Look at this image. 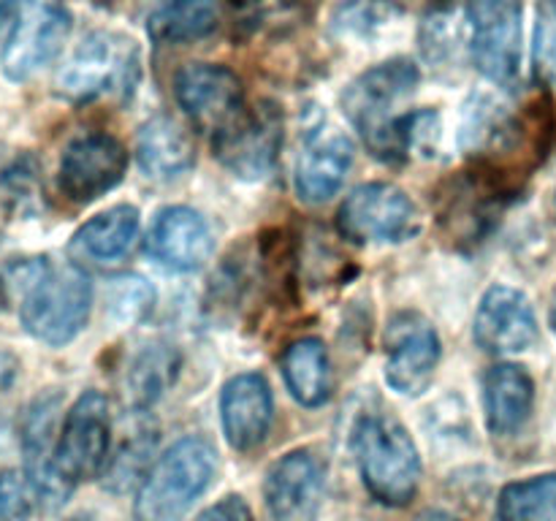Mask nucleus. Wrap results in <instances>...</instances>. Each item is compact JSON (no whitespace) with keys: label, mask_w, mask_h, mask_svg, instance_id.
Returning a JSON list of instances; mask_svg holds the SVG:
<instances>
[{"label":"nucleus","mask_w":556,"mask_h":521,"mask_svg":"<svg viewBox=\"0 0 556 521\" xmlns=\"http://www.w3.org/2000/svg\"><path fill=\"white\" fill-rule=\"evenodd\" d=\"M195 521H253V513L242 497H226L206 508Z\"/></svg>","instance_id":"obj_33"},{"label":"nucleus","mask_w":556,"mask_h":521,"mask_svg":"<svg viewBox=\"0 0 556 521\" xmlns=\"http://www.w3.org/2000/svg\"><path fill=\"white\" fill-rule=\"evenodd\" d=\"M215 0H147L144 27L155 43L199 41L215 30Z\"/></svg>","instance_id":"obj_24"},{"label":"nucleus","mask_w":556,"mask_h":521,"mask_svg":"<svg viewBox=\"0 0 556 521\" xmlns=\"http://www.w3.org/2000/svg\"><path fill=\"white\" fill-rule=\"evenodd\" d=\"M223 429L237 450H253L266 440L275 418L271 389L264 374L242 372L223 385Z\"/></svg>","instance_id":"obj_19"},{"label":"nucleus","mask_w":556,"mask_h":521,"mask_svg":"<svg viewBox=\"0 0 556 521\" xmlns=\"http://www.w3.org/2000/svg\"><path fill=\"white\" fill-rule=\"evenodd\" d=\"M416 521H459V519L445 513V510H424V513L416 516Z\"/></svg>","instance_id":"obj_36"},{"label":"nucleus","mask_w":556,"mask_h":521,"mask_svg":"<svg viewBox=\"0 0 556 521\" xmlns=\"http://www.w3.org/2000/svg\"><path fill=\"white\" fill-rule=\"evenodd\" d=\"M147 255L174 271H195L210 260L212 233L204 217L188 206H168L157 212L147 231Z\"/></svg>","instance_id":"obj_18"},{"label":"nucleus","mask_w":556,"mask_h":521,"mask_svg":"<svg viewBox=\"0 0 556 521\" xmlns=\"http://www.w3.org/2000/svg\"><path fill=\"white\" fill-rule=\"evenodd\" d=\"M418 79L421 74L416 65L400 58L364 71L342 92V112L362 134L369 152L380 161L396 163L407 155V114H402L400 109L402 103L410 101Z\"/></svg>","instance_id":"obj_2"},{"label":"nucleus","mask_w":556,"mask_h":521,"mask_svg":"<svg viewBox=\"0 0 556 521\" xmlns=\"http://www.w3.org/2000/svg\"><path fill=\"white\" fill-rule=\"evenodd\" d=\"M282 374L293 399L304 407H320L331 394V367L326 345L315 336L291 342L282 353Z\"/></svg>","instance_id":"obj_25"},{"label":"nucleus","mask_w":556,"mask_h":521,"mask_svg":"<svg viewBox=\"0 0 556 521\" xmlns=\"http://www.w3.org/2000/svg\"><path fill=\"white\" fill-rule=\"evenodd\" d=\"M71 521H87V519H71Z\"/></svg>","instance_id":"obj_41"},{"label":"nucleus","mask_w":556,"mask_h":521,"mask_svg":"<svg viewBox=\"0 0 556 521\" xmlns=\"http://www.w3.org/2000/svg\"><path fill=\"white\" fill-rule=\"evenodd\" d=\"M535 68L546 85L556 87V0H543L538 5Z\"/></svg>","instance_id":"obj_30"},{"label":"nucleus","mask_w":556,"mask_h":521,"mask_svg":"<svg viewBox=\"0 0 556 521\" xmlns=\"http://www.w3.org/2000/svg\"><path fill=\"white\" fill-rule=\"evenodd\" d=\"M535 383L530 372L516 364H497L483 378V407L494 434H516L532 416Z\"/></svg>","instance_id":"obj_20"},{"label":"nucleus","mask_w":556,"mask_h":521,"mask_svg":"<svg viewBox=\"0 0 556 521\" xmlns=\"http://www.w3.org/2000/svg\"><path fill=\"white\" fill-rule=\"evenodd\" d=\"M494 516L497 521H556V472L508 483Z\"/></svg>","instance_id":"obj_26"},{"label":"nucleus","mask_w":556,"mask_h":521,"mask_svg":"<svg viewBox=\"0 0 556 521\" xmlns=\"http://www.w3.org/2000/svg\"><path fill=\"white\" fill-rule=\"evenodd\" d=\"M421 58L434 68H456L470 49V5L462 0H438L418 27Z\"/></svg>","instance_id":"obj_21"},{"label":"nucleus","mask_w":556,"mask_h":521,"mask_svg":"<svg viewBox=\"0 0 556 521\" xmlns=\"http://www.w3.org/2000/svg\"><path fill=\"white\" fill-rule=\"evenodd\" d=\"M141 79V49L125 33L92 30L81 38L58 76V92L71 103L103 98L128 101Z\"/></svg>","instance_id":"obj_5"},{"label":"nucleus","mask_w":556,"mask_h":521,"mask_svg":"<svg viewBox=\"0 0 556 521\" xmlns=\"http://www.w3.org/2000/svg\"><path fill=\"white\" fill-rule=\"evenodd\" d=\"M112 418L109 402L101 391H85L74 402L58 432L54 470L65 486L74 492L76 483L103 475L109 465Z\"/></svg>","instance_id":"obj_6"},{"label":"nucleus","mask_w":556,"mask_h":521,"mask_svg":"<svg viewBox=\"0 0 556 521\" xmlns=\"http://www.w3.org/2000/svg\"><path fill=\"white\" fill-rule=\"evenodd\" d=\"M233 3H255V0H233Z\"/></svg>","instance_id":"obj_39"},{"label":"nucleus","mask_w":556,"mask_h":521,"mask_svg":"<svg viewBox=\"0 0 556 521\" xmlns=\"http://www.w3.org/2000/svg\"><path fill=\"white\" fill-rule=\"evenodd\" d=\"M264 503L271 521H315L324 505V465L313 450H291L269 467Z\"/></svg>","instance_id":"obj_14"},{"label":"nucleus","mask_w":556,"mask_h":521,"mask_svg":"<svg viewBox=\"0 0 556 521\" xmlns=\"http://www.w3.org/2000/svg\"><path fill=\"white\" fill-rule=\"evenodd\" d=\"M136 155L147 177L174 179L195 163V147L177 119L157 114L147 119L136 139Z\"/></svg>","instance_id":"obj_22"},{"label":"nucleus","mask_w":556,"mask_h":521,"mask_svg":"<svg viewBox=\"0 0 556 521\" xmlns=\"http://www.w3.org/2000/svg\"><path fill=\"white\" fill-rule=\"evenodd\" d=\"M470 54L494 85L514 90L521 79L525 5L521 0H470Z\"/></svg>","instance_id":"obj_7"},{"label":"nucleus","mask_w":556,"mask_h":521,"mask_svg":"<svg viewBox=\"0 0 556 521\" xmlns=\"http://www.w3.org/2000/svg\"><path fill=\"white\" fill-rule=\"evenodd\" d=\"M358 472L378 503L405 508L418 492L421 459L407 429L389 412H362L353 427Z\"/></svg>","instance_id":"obj_3"},{"label":"nucleus","mask_w":556,"mask_h":521,"mask_svg":"<svg viewBox=\"0 0 556 521\" xmlns=\"http://www.w3.org/2000/svg\"><path fill=\"white\" fill-rule=\"evenodd\" d=\"M11 285L20 291V320L27 334L47 345H68L90 318V277L74 264L49 258L22 260L11 269Z\"/></svg>","instance_id":"obj_1"},{"label":"nucleus","mask_w":556,"mask_h":521,"mask_svg":"<svg viewBox=\"0 0 556 521\" xmlns=\"http://www.w3.org/2000/svg\"><path fill=\"white\" fill-rule=\"evenodd\" d=\"M152 307V288L141 277H119L114 309L119 320H136Z\"/></svg>","instance_id":"obj_32"},{"label":"nucleus","mask_w":556,"mask_h":521,"mask_svg":"<svg viewBox=\"0 0 556 521\" xmlns=\"http://www.w3.org/2000/svg\"><path fill=\"white\" fill-rule=\"evenodd\" d=\"M30 0H0V47H5Z\"/></svg>","instance_id":"obj_34"},{"label":"nucleus","mask_w":556,"mask_h":521,"mask_svg":"<svg viewBox=\"0 0 556 521\" xmlns=\"http://www.w3.org/2000/svg\"><path fill=\"white\" fill-rule=\"evenodd\" d=\"M282 144V114L271 101L244 106L226 130L212 139L217 161L239 179H264L275 168Z\"/></svg>","instance_id":"obj_9"},{"label":"nucleus","mask_w":556,"mask_h":521,"mask_svg":"<svg viewBox=\"0 0 556 521\" xmlns=\"http://www.w3.org/2000/svg\"><path fill=\"white\" fill-rule=\"evenodd\" d=\"M174 378V361L172 353L163 347H147L144 353L134 358L128 369V380H125V394L136 407H147L168 389Z\"/></svg>","instance_id":"obj_28"},{"label":"nucleus","mask_w":556,"mask_h":521,"mask_svg":"<svg viewBox=\"0 0 556 521\" xmlns=\"http://www.w3.org/2000/svg\"><path fill=\"white\" fill-rule=\"evenodd\" d=\"M125 168H128V152L114 136H79L65 147L60 157V193L74 204H90L117 188L119 179L125 177Z\"/></svg>","instance_id":"obj_11"},{"label":"nucleus","mask_w":556,"mask_h":521,"mask_svg":"<svg viewBox=\"0 0 556 521\" xmlns=\"http://www.w3.org/2000/svg\"><path fill=\"white\" fill-rule=\"evenodd\" d=\"M136 231H139V209L130 204L112 206L87 220L74 233L71 253L81 260H92V264H109L128 253Z\"/></svg>","instance_id":"obj_23"},{"label":"nucleus","mask_w":556,"mask_h":521,"mask_svg":"<svg viewBox=\"0 0 556 521\" xmlns=\"http://www.w3.org/2000/svg\"><path fill=\"white\" fill-rule=\"evenodd\" d=\"M179 106L193 125L215 139L244 109V90L239 76L226 65L190 63L174 79Z\"/></svg>","instance_id":"obj_10"},{"label":"nucleus","mask_w":556,"mask_h":521,"mask_svg":"<svg viewBox=\"0 0 556 521\" xmlns=\"http://www.w3.org/2000/svg\"><path fill=\"white\" fill-rule=\"evenodd\" d=\"M58 394H43L27 407L22 421V454H25V478L33 492L47 508H58L68 499L71 488L65 486L54 470V445H58Z\"/></svg>","instance_id":"obj_16"},{"label":"nucleus","mask_w":556,"mask_h":521,"mask_svg":"<svg viewBox=\"0 0 556 521\" xmlns=\"http://www.w3.org/2000/svg\"><path fill=\"white\" fill-rule=\"evenodd\" d=\"M14 378H16V358L0 351V394L11 389Z\"/></svg>","instance_id":"obj_35"},{"label":"nucleus","mask_w":556,"mask_h":521,"mask_svg":"<svg viewBox=\"0 0 556 521\" xmlns=\"http://www.w3.org/2000/svg\"><path fill=\"white\" fill-rule=\"evenodd\" d=\"M30 483L16 470L0 472V521H30Z\"/></svg>","instance_id":"obj_31"},{"label":"nucleus","mask_w":556,"mask_h":521,"mask_svg":"<svg viewBox=\"0 0 556 521\" xmlns=\"http://www.w3.org/2000/svg\"><path fill=\"white\" fill-rule=\"evenodd\" d=\"M337 226L353 244L405 242L418 233L421 215L402 188L391 182H367L342 201Z\"/></svg>","instance_id":"obj_8"},{"label":"nucleus","mask_w":556,"mask_h":521,"mask_svg":"<svg viewBox=\"0 0 556 521\" xmlns=\"http://www.w3.org/2000/svg\"><path fill=\"white\" fill-rule=\"evenodd\" d=\"M552 326H554V334H556V304H554V313H552Z\"/></svg>","instance_id":"obj_38"},{"label":"nucleus","mask_w":556,"mask_h":521,"mask_svg":"<svg viewBox=\"0 0 556 521\" xmlns=\"http://www.w3.org/2000/svg\"><path fill=\"white\" fill-rule=\"evenodd\" d=\"M554 217H556V193H554Z\"/></svg>","instance_id":"obj_40"},{"label":"nucleus","mask_w":556,"mask_h":521,"mask_svg":"<svg viewBox=\"0 0 556 521\" xmlns=\"http://www.w3.org/2000/svg\"><path fill=\"white\" fill-rule=\"evenodd\" d=\"M402 5L396 0H351L340 5L331 16V27L342 38H356V41H375L383 36L391 25L402 20Z\"/></svg>","instance_id":"obj_27"},{"label":"nucleus","mask_w":556,"mask_h":521,"mask_svg":"<svg viewBox=\"0 0 556 521\" xmlns=\"http://www.w3.org/2000/svg\"><path fill=\"white\" fill-rule=\"evenodd\" d=\"M71 33V14L54 0H30L3 47V74L25 81L47 68Z\"/></svg>","instance_id":"obj_12"},{"label":"nucleus","mask_w":556,"mask_h":521,"mask_svg":"<svg viewBox=\"0 0 556 521\" xmlns=\"http://www.w3.org/2000/svg\"><path fill=\"white\" fill-rule=\"evenodd\" d=\"M3 307H5V282L3 277H0V313H3Z\"/></svg>","instance_id":"obj_37"},{"label":"nucleus","mask_w":556,"mask_h":521,"mask_svg":"<svg viewBox=\"0 0 556 521\" xmlns=\"http://www.w3.org/2000/svg\"><path fill=\"white\" fill-rule=\"evenodd\" d=\"M486 353H521L538 342V318L530 298L510 285L489 288L472 326Z\"/></svg>","instance_id":"obj_15"},{"label":"nucleus","mask_w":556,"mask_h":521,"mask_svg":"<svg viewBox=\"0 0 556 521\" xmlns=\"http://www.w3.org/2000/svg\"><path fill=\"white\" fill-rule=\"evenodd\" d=\"M152 448H155V437H150L147 429H141L134 437L125 440L117 454L109 456V465L103 470V483L112 492H125L134 483L144 481Z\"/></svg>","instance_id":"obj_29"},{"label":"nucleus","mask_w":556,"mask_h":521,"mask_svg":"<svg viewBox=\"0 0 556 521\" xmlns=\"http://www.w3.org/2000/svg\"><path fill=\"white\" fill-rule=\"evenodd\" d=\"M353 163V144L342 130L331 125L309 130L302 152L296 157V185L299 199L307 204H324L345 182Z\"/></svg>","instance_id":"obj_17"},{"label":"nucleus","mask_w":556,"mask_h":521,"mask_svg":"<svg viewBox=\"0 0 556 521\" xmlns=\"http://www.w3.org/2000/svg\"><path fill=\"white\" fill-rule=\"evenodd\" d=\"M386 380L402 396H421L434 378L440 361L438 331L416 313H402L391 320Z\"/></svg>","instance_id":"obj_13"},{"label":"nucleus","mask_w":556,"mask_h":521,"mask_svg":"<svg viewBox=\"0 0 556 521\" xmlns=\"http://www.w3.org/2000/svg\"><path fill=\"white\" fill-rule=\"evenodd\" d=\"M217 470V450L210 440H177L147 470L136 492V521H179L188 516L195 499L210 488Z\"/></svg>","instance_id":"obj_4"}]
</instances>
